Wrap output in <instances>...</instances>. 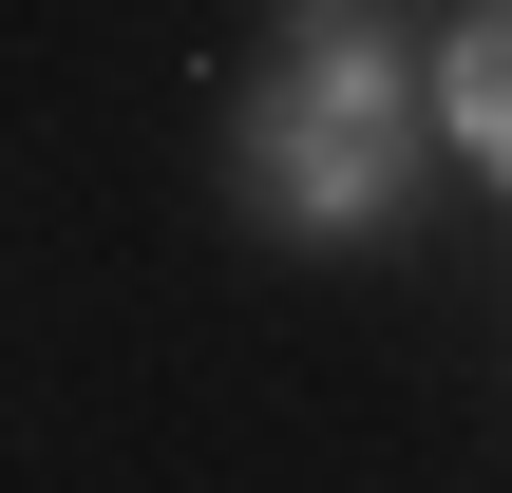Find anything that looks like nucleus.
I'll list each match as a JSON object with an SVG mask.
<instances>
[{
	"mask_svg": "<svg viewBox=\"0 0 512 493\" xmlns=\"http://www.w3.org/2000/svg\"><path fill=\"white\" fill-rule=\"evenodd\" d=\"M418 171V95L380 57V19H304V57L247 95V209L285 228H380Z\"/></svg>",
	"mask_w": 512,
	"mask_h": 493,
	"instance_id": "1",
	"label": "nucleus"
},
{
	"mask_svg": "<svg viewBox=\"0 0 512 493\" xmlns=\"http://www.w3.org/2000/svg\"><path fill=\"white\" fill-rule=\"evenodd\" d=\"M456 133H475V152L512 171V0L475 19V38H456Z\"/></svg>",
	"mask_w": 512,
	"mask_h": 493,
	"instance_id": "2",
	"label": "nucleus"
},
{
	"mask_svg": "<svg viewBox=\"0 0 512 493\" xmlns=\"http://www.w3.org/2000/svg\"><path fill=\"white\" fill-rule=\"evenodd\" d=\"M304 19H380V0H304Z\"/></svg>",
	"mask_w": 512,
	"mask_h": 493,
	"instance_id": "3",
	"label": "nucleus"
}]
</instances>
